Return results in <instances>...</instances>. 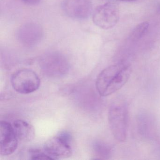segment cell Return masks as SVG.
Listing matches in <instances>:
<instances>
[{"label":"cell","mask_w":160,"mask_h":160,"mask_svg":"<svg viewBox=\"0 0 160 160\" xmlns=\"http://www.w3.org/2000/svg\"><path fill=\"white\" fill-rule=\"evenodd\" d=\"M130 64L125 62L110 65L97 76L96 88L99 95L109 96L118 91L127 83L131 72Z\"/></svg>","instance_id":"1"},{"label":"cell","mask_w":160,"mask_h":160,"mask_svg":"<svg viewBox=\"0 0 160 160\" xmlns=\"http://www.w3.org/2000/svg\"><path fill=\"white\" fill-rule=\"evenodd\" d=\"M108 123L112 134L119 142L127 137L129 121V107L127 102L122 99L115 100L108 110Z\"/></svg>","instance_id":"2"},{"label":"cell","mask_w":160,"mask_h":160,"mask_svg":"<svg viewBox=\"0 0 160 160\" xmlns=\"http://www.w3.org/2000/svg\"><path fill=\"white\" fill-rule=\"evenodd\" d=\"M14 89L21 94H29L40 88L41 80L36 72L28 69H22L15 72L11 77Z\"/></svg>","instance_id":"3"},{"label":"cell","mask_w":160,"mask_h":160,"mask_svg":"<svg viewBox=\"0 0 160 160\" xmlns=\"http://www.w3.org/2000/svg\"><path fill=\"white\" fill-rule=\"evenodd\" d=\"M120 18L118 6L112 2H107L97 7L92 14L95 25L104 30L110 29L116 26Z\"/></svg>","instance_id":"4"},{"label":"cell","mask_w":160,"mask_h":160,"mask_svg":"<svg viewBox=\"0 0 160 160\" xmlns=\"http://www.w3.org/2000/svg\"><path fill=\"white\" fill-rule=\"evenodd\" d=\"M18 139L13 126L5 121L0 123V153L2 155H10L14 152L18 145Z\"/></svg>","instance_id":"5"},{"label":"cell","mask_w":160,"mask_h":160,"mask_svg":"<svg viewBox=\"0 0 160 160\" xmlns=\"http://www.w3.org/2000/svg\"><path fill=\"white\" fill-rule=\"evenodd\" d=\"M62 8L69 17L82 20L91 14L92 6L90 0H63Z\"/></svg>","instance_id":"6"},{"label":"cell","mask_w":160,"mask_h":160,"mask_svg":"<svg viewBox=\"0 0 160 160\" xmlns=\"http://www.w3.org/2000/svg\"><path fill=\"white\" fill-rule=\"evenodd\" d=\"M43 151L52 159L69 158L72 156V153L70 143L58 135L45 142Z\"/></svg>","instance_id":"7"},{"label":"cell","mask_w":160,"mask_h":160,"mask_svg":"<svg viewBox=\"0 0 160 160\" xmlns=\"http://www.w3.org/2000/svg\"><path fill=\"white\" fill-rule=\"evenodd\" d=\"M43 32L42 27L34 23L23 25L17 33L18 39L26 46H33L37 44L42 38Z\"/></svg>","instance_id":"8"},{"label":"cell","mask_w":160,"mask_h":160,"mask_svg":"<svg viewBox=\"0 0 160 160\" xmlns=\"http://www.w3.org/2000/svg\"><path fill=\"white\" fill-rule=\"evenodd\" d=\"M41 65L47 72H64L68 69L66 58L58 52H53L45 55L41 60Z\"/></svg>","instance_id":"9"},{"label":"cell","mask_w":160,"mask_h":160,"mask_svg":"<svg viewBox=\"0 0 160 160\" xmlns=\"http://www.w3.org/2000/svg\"><path fill=\"white\" fill-rule=\"evenodd\" d=\"M14 129L18 140L23 142H30L35 137L34 127L27 122L22 120H17L14 122Z\"/></svg>","instance_id":"10"},{"label":"cell","mask_w":160,"mask_h":160,"mask_svg":"<svg viewBox=\"0 0 160 160\" xmlns=\"http://www.w3.org/2000/svg\"><path fill=\"white\" fill-rule=\"evenodd\" d=\"M149 118H148L147 115H140L138 118V123L139 127V131L140 134L146 137L150 136L152 132L153 125Z\"/></svg>","instance_id":"11"},{"label":"cell","mask_w":160,"mask_h":160,"mask_svg":"<svg viewBox=\"0 0 160 160\" xmlns=\"http://www.w3.org/2000/svg\"><path fill=\"white\" fill-rule=\"evenodd\" d=\"M94 149L96 155L100 159H109L113 152V148L110 145L101 141L95 143Z\"/></svg>","instance_id":"12"},{"label":"cell","mask_w":160,"mask_h":160,"mask_svg":"<svg viewBox=\"0 0 160 160\" xmlns=\"http://www.w3.org/2000/svg\"><path fill=\"white\" fill-rule=\"evenodd\" d=\"M149 24L148 22L140 23L132 31L129 36V39L132 42H136L139 41L145 35L148 29Z\"/></svg>","instance_id":"13"},{"label":"cell","mask_w":160,"mask_h":160,"mask_svg":"<svg viewBox=\"0 0 160 160\" xmlns=\"http://www.w3.org/2000/svg\"><path fill=\"white\" fill-rule=\"evenodd\" d=\"M31 159L32 160H52L44 151H41L38 149H31L30 150Z\"/></svg>","instance_id":"14"},{"label":"cell","mask_w":160,"mask_h":160,"mask_svg":"<svg viewBox=\"0 0 160 160\" xmlns=\"http://www.w3.org/2000/svg\"><path fill=\"white\" fill-rule=\"evenodd\" d=\"M21 1L24 3L29 4V5H34L37 4L40 1V0H21Z\"/></svg>","instance_id":"15"},{"label":"cell","mask_w":160,"mask_h":160,"mask_svg":"<svg viewBox=\"0 0 160 160\" xmlns=\"http://www.w3.org/2000/svg\"><path fill=\"white\" fill-rule=\"evenodd\" d=\"M120 1L126 2H135L138 1V0H118Z\"/></svg>","instance_id":"16"},{"label":"cell","mask_w":160,"mask_h":160,"mask_svg":"<svg viewBox=\"0 0 160 160\" xmlns=\"http://www.w3.org/2000/svg\"><path fill=\"white\" fill-rule=\"evenodd\" d=\"M158 12H159L160 13V6L159 8H158Z\"/></svg>","instance_id":"17"}]
</instances>
